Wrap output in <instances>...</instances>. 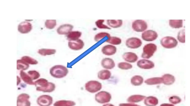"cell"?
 Here are the masks:
<instances>
[{"label":"cell","mask_w":190,"mask_h":106,"mask_svg":"<svg viewBox=\"0 0 190 106\" xmlns=\"http://www.w3.org/2000/svg\"><path fill=\"white\" fill-rule=\"evenodd\" d=\"M35 86L36 87V90L39 92L44 93H52L55 90V84L52 82H48L45 78H40L34 81Z\"/></svg>","instance_id":"1"},{"label":"cell","mask_w":190,"mask_h":106,"mask_svg":"<svg viewBox=\"0 0 190 106\" xmlns=\"http://www.w3.org/2000/svg\"><path fill=\"white\" fill-rule=\"evenodd\" d=\"M68 73V70L66 67L57 65L52 67L50 69V74L53 78H64Z\"/></svg>","instance_id":"2"},{"label":"cell","mask_w":190,"mask_h":106,"mask_svg":"<svg viewBox=\"0 0 190 106\" xmlns=\"http://www.w3.org/2000/svg\"><path fill=\"white\" fill-rule=\"evenodd\" d=\"M103 85L100 82L95 80L88 81L85 85V88L86 91L92 94L97 93L101 91Z\"/></svg>","instance_id":"3"},{"label":"cell","mask_w":190,"mask_h":106,"mask_svg":"<svg viewBox=\"0 0 190 106\" xmlns=\"http://www.w3.org/2000/svg\"><path fill=\"white\" fill-rule=\"evenodd\" d=\"M157 50V45L155 44H146L143 47L141 57L143 59H150L153 57Z\"/></svg>","instance_id":"4"},{"label":"cell","mask_w":190,"mask_h":106,"mask_svg":"<svg viewBox=\"0 0 190 106\" xmlns=\"http://www.w3.org/2000/svg\"><path fill=\"white\" fill-rule=\"evenodd\" d=\"M112 99V95L109 92L105 91H100L96 93L95 101L98 104H104L109 103Z\"/></svg>","instance_id":"5"},{"label":"cell","mask_w":190,"mask_h":106,"mask_svg":"<svg viewBox=\"0 0 190 106\" xmlns=\"http://www.w3.org/2000/svg\"><path fill=\"white\" fill-rule=\"evenodd\" d=\"M132 29L138 33H143L146 30L148 25L145 20H136L132 22Z\"/></svg>","instance_id":"6"},{"label":"cell","mask_w":190,"mask_h":106,"mask_svg":"<svg viewBox=\"0 0 190 106\" xmlns=\"http://www.w3.org/2000/svg\"><path fill=\"white\" fill-rule=\"evenodd\" d=\"M160 44L164 48L172 49L177 46L178 41L174 38L167 36L163 38L160 41Z\"/></svg>","instance_id":"7"},{"label":"cell","mask_w":190,"mask_h":106,"mask_svg":"<svg viewBox=\"0 0 190 106\" xmlns=\"http://www.w3.org/2000/svg\"><path fill=\"white\" fill-rule=\"evenodd\" d=\"M141 39L138 37L129 38L126 41V45L127 47L131 49H137L140 47L142 45Z\"/></svg>","instance_id":"8"},{"label":"cell","mask_w":190,"mask_h":106,"mask_svg":"<svg viewBox=\"0 0 190 106\" xmlns=\"http://www.w3.org/2000/svg\"><path fill=\"white\" fill-rule=\"evenodd\" d=\"M158 35L156 31L152 30H146L142 33V38L143 40L146 42H152L157 39Z\"/></svg>","instance_id":"9"},{"label":"cell","mask_w":190,"mask_h":106,"mask_svg":"<svg viewBox=\"0 0 190 106\" xmlns=\"http://www.w3.org/2000/svg\"><path fill=\"white\" fill-rule=\"evenodd\" d=\"M53 98L49 95H43L38 98L36 102L40 106H50L53 103Z\"/></svg>","instance_id":"10"},{"label":"cell","mask_w":190,"mask_h":106,"mask_svg":"<svg viewBox=\"0 0 190 106\" xmlns=\"http://www.w3.org/2000/svg\"><path fill=\"white\" fill-rule=\"evenodd\" d=\"M137 65L140 69L149 70L153 69L155 67V64L151 60L143 59L138 61Z\"/></svg>","instance_id":"11"},{"label":"cell","mask_w":190,"mask_h":106,"mask_svg":"<svg viewBox=\"0 0 190 106\" xmlns=\"http://www.w3.org/2000/svg\"><path fill=\"white\" fill-rule=\"evenodd\" d=\"M30 97L26 93H22L18 95L17 99V106H31L29 101Z\"/></svg>","instance_id":"12"},{"label":"cell","mask_w":190,"mask_h":106,"mask_svg":"<svg viewBox=\"0 0 190 106\" xmlns=\"http://www.w3.org/2000/svg\"><path fill=\"white\" fill-rule=\"evenodd\" d=\"M102 53L105 55L111 56L115 55L117 52L116 47L114 45L108 44L103 46L101 49Z\"/></svg>","instance_id":"13"},{"label":"cell","mask_w":190,"mask_h":106,"mask_svg":"<svg viewBox=\"0 0 190 106\" xmlns=\"http://www.w3.org/2000/svg\"><path fill=\"white\" fill-rule=\"evenodd\" d=\"M101 66L105 69L112 70L115 67V63L113 60L109 57H105L102 60Z\"/></svg>","instance_id":"14"},{"label":"cell","mask_w":190,"mask_h":106,"mask_svg":"<svg viewBox=\"0 0 190 106\" xmlns=\"http://www.w3.org/2000/svg\"><path fill=\"white\" fill-rule=\"evenodd\" d=\"M84 43L81 39L74 41H70L68 43V46L71 49L74 51H79L84 46Z\"/></svg>","instance_id":"15"},{"label":"cell","mask_w":190,"mask_h":106,"mask_svg":"<svg viewBox=\"0 0 190 106\" xmlns=\"http://www.w3.org/2000/svg\"><path fill=\"white\" fill-rule=\"evenodd\" d=\"M122 58L126 62L129 63H135L139 59L137 54L133 52H126L122 55Z\"/></svg>","instance_id":"16"},{"label":"cell","mask_w":190,"mask_h":106,"mask_svg":"<svg viewBox=\"0 0 190 106\" xmlns=\"http://www.w3.org/2000/svg\"><path fill=\"white\" fill-rule=\"evenodd\" d=\"M33 28L30 23L24 22H21L18 26V31L21 34H27L31 31Z\"/></svg>","instance_id":"17"},{"label":"cell","mask_w":190,"mask_h":106,"mask_svg":"<svg viewBox=\"0 0 190 106\" xmlns=\"http://www.w3.org/2000/svg\"><path fill=\"white\" fill-rule=\"evenodd\" d=\"M72 25L70 24H65L60 25L57 28V32L60 35H68L73 28Z\"/></svg>","instance_id":"18"},{"label":"cell","mask_w":190,"mask_h":106,"mask_svg":"<svg viewBox=\"0 0 190 106\" xmlns=\"http://www.w3.org/2000/svg\"><path fill=\"white\" fill-rule=\"evenodd\" d=\"M112 73L109 70L103 69L99 71L97 73V78L103 81L110 79L112 77Z\"/></svg>","instance_id":"19"},{"label":"cell","mask_w":190,"mask_h":106,"mask_svg":"<svg viewBox=\"0 0 190 106\" xmlns=\"http://www.w3.org/2000/svg\"><path fill=\"white\" fill-rule=\"evenodd\" d=\"M146 96L141 94H133L128 97L127 101L128 102L136 104L144 101Z\"/></svg>","instance_id":"20"},{"label":"cell","mask_w":190,"mask_h":106,"mask_svg":"<svg viewBox=\"0 0 190 106\" xmlns=\"http://www.w3.org/2000/svg\"><path fill=\"white\" fill-rule=\"evenodd\" d=\"M162 78L163 84L166 86H171L174 84L176 81L175 78L174 76L170 74H165L163 75Z\"/></svg>","instance_id":"21"},{"label":"cell","mask_w":190,"mask_h":106,"mask_svg":"<svg viewBox=\"0 0 190 106\" xmlns=\"http://www.w3.org/2000/svg\"><path fill=\"white\" fill-rule=\"evenodd\" d=\"M143 101L146 106H156L159 104L158 99L153 96L146 97Z\"/></svg>","instance_id":"22"},{"label":"cell","mask_w":190,"mask_h":106,"mask_svg":"<svg viewBox=\"0 0 190 106\" xmlns=\"http://www.w3.org/2000/svg\"><path fill=\"white\" fill-rule=\"evenodd\" d=\"M144 83L148 86L156 85L162 84V77H153L146 79Z\"/></svg>","instance_id":"23"},{"label":"cell","mask_w":190,"mask_h":106,"mask_svg":"<svg viewBox=\"0 0 190 106\" xmlns=\"http://www.w3.org/2000/svg\"><path fill=\"white\" fill-rule=\"evenodd\" d=\"M107 24L111 28H118L122 26L123 21L122 20H107Z\"/></svg>","instance_id":"24"},{"label":"cell","mask_w":190,"mask_h":106,"mask_svg":"<svg viewBox=\"0 0 190 106\" xmlns=\"http://www.w3.org/2000/svg\"><path fill=\"white\" fill-rule=\"evenodd\" d=\"M144 82L143 78L140 75H135L130 79V83L134 86H139Z\"/></svg>","instance_id":"25"},{"label":"cell","mask_w":190,"mask_h":106,"mask_svg":"<svg viewBox=\"0 0 190 106\" xmlns=\"http://www.w3.org/2000/svg\"><path fill=\"white\" fill-rule=\"evenodd\" d=\"M20 76L23 81L26 84L30 85H35L34 81L32 79L30 76L26 73L24 72L23 70H21L20 72Z\"/></svg>","instance_id":"26"},{"label":"cell","mask_w":190,"mask_h":106,"mask_svg":"<svg viewBox=\"0 0 190 106\" xmlns=\"http://www.w3.org/2000/svg\"><path fill=\"white\" fill-rule=\"evenodd\" d=\"M82 34L81 32L79 31H71L67 36V38L69 41H76L80 39Z\"/></svg>","instance_id":"27"},{"label":"cell","mask_w":190,"mask_h":106,"mask_svg":"<svg viewBox=\"0 0 190 106\" xmlns=\"http://www.w3.org/2000/svg\"><path fill=\"white\" fill-rule=\"evenodd\" d=\"M76 103L71 100H61L56 101L54 103V106H75Z\"/></svg>","instance_id":"28"},{"label":"cell","mask_w":190,"mask_h":106,"mask_svg":"<svg viewBox=\"0 0 190 106\" xmlns=\"http://www.w3.org/2000/svg\"><path fill=\"white\" fill-rule=\"evenodd\" d=\"M170 26L173 28H179L183 27V20H170Z\"/></svg>","instance_id":"29"},{"label":"cell","mask_w":190,"mask_h":106,"mask_svg":"<svg viewBox=\"0 0 190 106\" xmlns=\"http://www.w3.org/2000/svg\"><path fill=\"white\" fill-rule=\"evenodd\" d=\"M106 42L110 44L111 45L115 46L121 45L122 43V40L119 37L115 36H110Z\"/></svg>","instance_id":"30"},{"label":"cell","mask_w":190,"mask_h":106,"mask_svg":"<svg viewBox=\"0 0 190 106\" xmlns=\"http://www.w3.org/2000/svg\"><path fill=\"white\" fill-rule=\"evenodd\" d=\"M29 65L22 60H17V69L18 70H25L29 68Z\"/></svg>","instance_id":"31"},{"label":"cell","mask_w":190,"mask_h":106,"mask_svg":"<svg viewBox=\"0 0 190 106\" xmlns=\"http://www.w3.org/2000/svg\"><path fill=\"white\" fill-rule=\"evenodd\" d=\"M56 52L55 49H41L38 50V53L39 54L43 56L54 54H55Z\"/></svg>","instance_id":"32"},{"label":"cell","mask_w":190,"mask_h":106,"mask_svg":"<svg viewBox=\"0 0 190 106\" xmlns=\"http://www.w3.org/2000/svg\"><path fill=\"white\" fill-rule=\"evenodd\" d=\"M118 66L119 69L124 70H129L133 68V65L131 63L126 62H119L118 63Z\"/></svg>","instance_id":"33"},{"label":"cell","mask_w":190,"mask_h":106,"mask_svg":"<svg viewBox=\"0 0 190 106\" xmlns=\"http://www.w3.org/2000/svg\"><path fill=\"white\" fill-rule=\"evenodd\" d=\"M110 35L106 32H100L97 33L94 37V40L96 42H98L106 37L108 38L110 37Z\"/></svg>","instance_id":"34"},{"label":"cell","mask_w":190,"mask_h":106,"mask_svg":"<svg viewBox=\"0 0 190 106\" xmlns=\"http://www.w3.org/2000/svg\"><path fill=\"white\" fill-rule=\"evenodd\" d=\"M104 20H98L95 22L96 26L100 29L111 30V28L108 25H104Z\"/></svg>","instance_id":"35"},{"label":"cell","mask_w":190,"mask_h":106,"mask_svg":"<svg viewBox=\"0 0 190 106\" xmlns=\"http://www.w3.org/2000/svg\"><path fill=\"white\" fill-rule=\"evenodd\" d=\"M169 101L170 103L173 105H177L180 103L182 102V99L180 97L177 95H173L169 98Z\"/></svg>","instance_id":"36"},{"label":"cell","mask_w":190,"mask_h":106,"mask_svg":"<svg viewBox=\"0 0 190 106\" xmlns=\"http://www.w3.org/2000/svg\"><path fill=\"white\" fill-rule=\"evenodd\" d=\"M21 60H23L29 65H37L38 62L34 59L28 56H24L21 58Z\"/></svg>","instance_id":"37"},{"label":"cell","mask_w":190,"mask_h":106,"mask_svg":"<svg viewBox=\"0 0 190 106\" xmlns=\"http://www.w3.org/2000/svg\"><path fill=\"white\" fill-rule=\"evenodd\" d=\"M57 25L55 20H47L45 22V26L49 29H53Z\"/></svg>","instance_id":"38"},{"label":"cell","mask_w":190,"mask_h":106,"mask_svg":"<svg viewBox=\"0 0 190 106\" xmlns=\"http://www.w3.org/2000/svg\"><path fill=\"white\" fill-rule=\"evenodd\" d=\"M177 38V40L181 43H185V29L180 30L179 31V32L178 33Z\"/></svg>","instance_id":"39"},{"label":"cell","mask_w":190,"mask_h":106,"mask_svg":"<svg viewBox=\"0 0 190 106\" xmlns=\"http://www.w3.org/2000/svg\"><path fill=\"white\" fill-rule=\"evenodd\" d=\"M28 74L33 80H37L40 77V74L36 70L28 71Z\"/></svg>","instance_id":"40"},{"label":"cell","mask_w":190,"mask_h":106,"mask_svg":"<svg viewBox=\"0 0 190 106\" xmlns=\"http://www.w3.org/2000/svg\"><path fill=\"white\" fill-rule=\"evenodd\" d=\"M118 106H141L138 104L132 103H121L118 105Z\"/></svg>","instance_id":"41"},{"label":"cell","mask_w":190,"mask_h":106,"mask_svg":"<svg viewBox=\"0 0 190 106\" xmlns=\"http://www.w3.org/2000/svg\"><path fill=\"white\" fill-rule=\"evenodd\" d=\"M160 106H175L174 105L171 103H163L161 104Z\"/></svg>","instance_id":"42"},{"label":"cell","mask_w":190,"mask_h":106,"mask_svg":"<svg viewBox=\"0 0 190 106\" xmlns=\"http://www.w3.org/2000/svg\"><path fill=\"white\" fill-rule=\"evenodd\" d=\"M102 106H115V105L109 103L103 104Z\"/></svg>","instance_id":"43"},{"label":"cell","mask_w":190,"mask_h":106,"mask_svg":"<svg viewBox=\"0 0 190 106\" xmlns=\"http://www.w3.org/2000/svg\"><path fill=\"white\" fill-rule=\"evenodd\" d=\"M17 86L21 82V79L20 78H19V76H17Z\"/></svg>","instance_id":"44"}]
</instances>
